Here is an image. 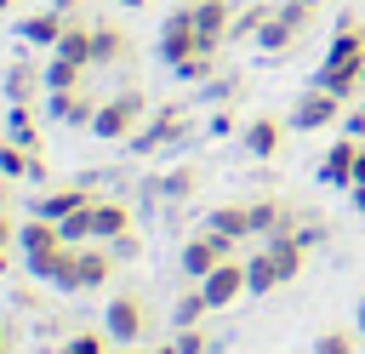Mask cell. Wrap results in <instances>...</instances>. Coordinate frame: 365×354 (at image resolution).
<instances>
[{
	"label": "cell",
	"instance_id": "19",
	"mask_svg": "<svg viewBox=\"0 0 365 354\" xmlns=\"http://www.w3.org/2000/svg\"><path fill=\"white\" fill-rule=\"evenodd\" d=\"M51 291H86V280H80V246H63L51 263H46V274H40Z\"/></svg>",
	"mask_w": 365,
	"mask_h": 354
},
{
	"label": "cell",
	"instance_id": "8",
	"mask_svg": "<svg viewBox=\"0 0 365 354\" xmlns=\"http://www.w3.org/2000/svg\"><path fill=\"white\" fill-rule=\"evenodd\" d=\"M200 291H205V303H211V308H234L240 297H251V291H245V257L217 263V268L200 280Z\"/></svg>",
	"mask_w": 365,
	"mask_h": 354
},
{
	"label": "cell",
	"instance_id": "28",
	"mask_svg": "<svg viewBox=\"0 0 365 354\" xmlns=\"http://www.w3.org/2000/svg\"><path fill=\"white\" fill-rule=\"evenodd\" d=\"M34 160H40L34 148H23V143L0 137V171H6V177H29V171H34Z\"/></svg>",
	"mask_w": 365,
	"mask_h": 354
},
{
	"label": "cell",
	"instance_id": "15",
	"mask_svg": "<svg viewBox=\"0 0 365 354\" xmlns=\"http://www.w3.org/2000/svg\"><path fill=\"white\" fill-rule=\"evenodd\" d=\"M302 240L297 234H285V240H262V257H268V274H274V285H291L297 274H302Z\"/></svg>",
	"mask_w": 365,
	"mask_h": 354
},
{
	"label": "cell",
	"instance_id": "39",
	"mask_svg": "<svg viewBox=\"0 0 365 354\" xmlns=\"http://www.w3.org/2000/svg\"><path fill=\"white\" fill-rule=\"evenodd\" d=\"M297 240H302V246H319V240H325V223H302Z\"/></svg>",
	"mask_w": 365,
	"mask_h": 354
},
{
	"label": "cell",
	"instance_id": "32",
	"mask_svg": "<svg viewBox=\"0 0 365 354\" xmlns=\"http://www.w3.org/2000/svg\"><path fill=\"white\" fill-rule=\"evenodd\" d=\"M57 354H108V331H74Z\"/></svg>",
	"mask_w": 365,
	"mask_h": 354
},
{
	"label": "cell",
	"instance_id": "16",
	"mask_svg": "<svg viewBox=\"0 0 365 354\" xmlns=\"http://www.w3.org/2000/svg\"><path fill=\"white\" fill-rule=\"evenodd\" d=\"M80 206H91V194L80 188V183H63V188H46V194H34V217H46V223H63L68 211H80Z\"/></svg>",
	"mask_w": 365,
	"mask_h": 354
},
{
	"label": "cell",
	"instance_id": "47",
	"mask_svg": "<svg viewBox=\"0 0 365 354\" xmlns=\"http://www.w3.org/2000/svg\"><path fill=\"white\" fill-rule=\"evenodd\" d=\"M6 183H11V177H6V171H0V206H6Z\"/></svg>",
	"mask_w": 365,
	"mask_h": 354
},
{
	"label": "cell",
	"instance_id": "48",
	"mask_svg": "<svg viewBox=\"0 0 365 354\" xmlns=\"http://www.w3.org/2000/svg\"><path fill=\"white\" fill-rule=\"evenodd\" d=\"M0 354H11V337H6V331H0Z\"/></svg>",
	"mask_w": 365,
	"mask_h": 354
},
{
	"label": "cell",
	"instance_id": "22",
	"mask_svg": "<svg viewBox=\"0 0 365 354\" xmlns=\"http://www.w3.org/2000/svg\"><path fill=\"white\" fill-rule=\"evenodd\" d=\"M205 228H217L228 240H245L251 234V206H217V211H205Z\"/></svg>",
	"mask_w": 365,
	"mask_h": 354
},
{
	"label": "cell",
	"instance_id": "42",
	"mask_svg": "<svg viewBox=\"0 0 365 354\" xmlns=\"http://www.w3.org/2000/svg\"><path fill=\"white\" fill-rule=\"evenodd\" d=\"M11 240H17V223H11V217H6V206H0V246H11Z\"/></svg>",
	"mask_w": 365,
	"mask_h": 354
},
{
	"label": "cell",
	"instance_id": "2",
	"mask_svg": "<svg viewBox=\"0 0 365 354\" xmlns=\"http://www.w3.org/2000/svg\"><path fill=\"white\" fill-rule=\"evenodd\" d=\"M143 114H148V97H143V91H114V97L97 103V114H91V137H103V143H125V137L143 126Z\"/></svg>",
	"mask_w": 365,
	"mask_h": 354
},
{
	"label": "cell",
	"instance_id": "6",
	"mask_svg": "<svg viewBox=\"0 0 365 354\" xmlns=\"http://www.w3.org/2000/svg\"><path fill=\"white\" fill-rule=\"evenodd\" d=\"M194 51H205V40H200V29H194V11H188V6H171V17L160 23V57L177 69V63L194 57Z\"/></svg>",
	"mask_w": 365,
	"mask_h": 354
},
{
	"label": "cell",
	"instance_id": "35",
	"mask_svg": "<svg viewBox=\"0 0 365 354\" xmlns=\"http://www.w3.org/2000/svg\"><path fill=\"white\" fill-rule=\"evenodd\" d=\"M177 354H211V337L200 325H177Z\"/></svg>",
	"mask_w": 365,
	"mask_h": 354
},
{
	"label": "cell",
	"instance_id": "10",
	"mask_svg": "<svg viewBox=\"0 0 365 354\" xmlns=\"http://www.w3.org/2000/svg\"><path fill=\"white\" fill-rule=\"evenodd\" d=\"M177 137H182V108H160V114H154L148 126H137L125 143H131L137 154H160V148L177 143Z\"/></svg>",
	"mask_w": 365,
	"mask_h": 354
},
{
	"label": "cell",
	"instance_id": "30",
	"mask_svg": "<svg viewBox=\"0 0 365 354\" xmlns=\"http://www.w3.org/2000/svg\"><path fill=\"white\" fill-rule=\"evenodd\" d=\"M205 314H211V303H205V291H200V285H194V291H182V297H177V308H171V320H177V325H200Z\"/></svg>",
	"mask_w": 365,
	"mask_h": 354
},
{
	"label": "cell",
	"instance_id": "21",
	"mask_svg": "<svg viewBox=\"0 0 365 354\" xmlns=\"http://www.w3.org/2000/svg\"><path fill=\"white\" fill-rule=\"evenodd\" d=\"M114 251H103V246H80V280H86V291H97V285H108V274H114Z\"/></svg>",
	"mask_w": 365,
	"mask_h": 354
},
{
	"label": "cell",
	"instance_id": "3",
	"mask_svg": "<svg viewBox=\"0 0 365 354\" xmlns=\"http://www.w3.org/2000/svg\"><path fill=\"white\" fill-rule=\"evenodd\" d=\"M228 257H240V240H228V234H217V228H205V234H194V240H182V251H177V263H182V274L200 285L217 263H228Z\"/></svg>",
	"mask_w": 365,
	"mask_h": 354
},
{
	"label": "cell",
	"instance_id": "25",
	"mask_svg": "<svg viewBox=\"0 0 365 354\" xmlns=\"http://www.w3.org/2000/svg\"><path fill=\"white\" fill-rule=\"evenodd\" d=\"M34 91H46V74H40L34 63H17V69L6 74V97H11V103H29Z\"/></svg>",
	"mask_w": 365,
	"mask_h": 354
},
{
	"label": "cell",
	"instance_id": "29",
	"mask_svg": "<svg viewBox=\"0 0 365 354\" xmlns=\"http://www.w3.org/2000/svg\"><path fill=\"white\" fill-rule=\"evenodd\" d=\"M274 17V6H245V11H234V23H228V40H257V29Z\"/></svg>",
	"mask_w": 365,
	"mask_h": 354
},
{
	"label": "cell",
	"instance_id": "49",
	"mask_svg": "<svg viewBox=\"0 0 365 354\" xmlns=\"http://www.w3.org/2000/svg\"><path fill=\"white\" fill-rule=\"evenodd\" d=\"M154 354H177V343H171V348H154Z\"/></svg>",
	"mask_w": 365,
	"mask_h": 354
},
{
	"label": "cell",
	"instance_id": "24",
	"mask_svg": "<svg viewBox=\"0 0 365 354\" xmlns=\"http://www.w3.org/2000/svg\"><path fill=\"white\" fill-rule=\"evenodd\" d=\"M51 51H57V57H68V63H80V69H91V29L68 23V29H63V40H57Z\"/></svg>",
	"mask_w": 365,
	"mask_h": 354
},
{
	"label": "cell",
	"instance_id": "27",
	"mask_svg": "<svg viewBox=\"0 0 365 354\" xmlns=\"http://www.w3.org/2000/svg\"><path fill=\"white\" fill-rule=\"evenodd\" d=\"M6 137L23 143V148H40V131H34V108H29V103H11V114H6Z\"/></svg>",
	"mask_w": 365,
	"mask_h": 354
},
{
	"label": "cell",
	"instance_id": "20",
	"mask_svg": "<svg viewBox=\"0 0 365 354\" xmlns=\"http://www.w3.org/2000/svg\"><path fill=\"white\" fill-rule=\"evenodd\" d=\"M120 57H125V29L97 23V29H91V69H108V63H120Z\"/></svg>",
	"mask_w": 365,
	"mask_h": 354
},
{
	"label": "cell",
	"instance_id": "53",
	"mask_svg": "<svg viewBox=\"0 0 365 354\" xmlns=\"http://www.w3.org/2000/svg\"><path fill=\"white\" fill-rule=\"evenodd\" d=\"M308 6H319V0H308Z\"/></svg>",
	"mask_w": 365,
	"mask_h": 354
},
{
	"label": "cell",
	"instance_id": "33",
	"mask_svg": "<svg viewBox=\"0 0 365 354\" xmlns=\"http://www.w3.org/2000/svg\"><path fill=\"white\" fill-rule=\"evenodd\" d=\"M274 11H279V17H285L297 34H308V29H314V6H308V0H279Z\"/></svg>",
	"mask_w": 365,
	"mask_h": 354
},
{
	"label": "cell",
	"instance_id": "4",
	"mask_svg": "<svg viewBox=\"0 0 365 354\" xmlns=\"http://www.w3.org/2000/svg\"><path fill=\"white\" fill-rule=\"evenodd\" d=\"M17 251H23L29 274L40 280V274H46V263L63 251V228H57V223H46V217H29V223H17Z\"/></svg>",
	"mask_w": 365,
	"mask_h": 354
},
{
	"label": "cell",
	"instance_id": "7",
	"mask_svg": "<svg viewBox=\"0 0 365 354\" xmlns=\"http://www.w3.org/2000/svg\"><path fill=\"white\" fill-rule=\"evenodd\" d=\"M103 331H108V343L131 348V343L148 331V308H143V297H137V291H120V297L108 303V314H103Z\"/></svg>",
	"mask_w": 365,
	"mask_h": 354
},
{
	"label": "cell",
	"instance_id": "50",
	"mask_svg": "<svg viewBox=\"0 0 365 354\" xmlns=\"http://www.w3.org/2000/svg\"><path fill=\"white\" fill-rule=\"evenodd\" d=\"M11 6H17V0H0V11H11Z\"/></svg>",
	"mask_w": 365,
	"mask_h": 354
},
{
	"label": "cell",
	"instance_id": "38",
	"mask_svg": "<svg viewBox=\"0 0 365 354\" xmlns=\"http://www.w3.org/2000/svg\"><path fill=\"white\" fill-rule=\"evenodd\" d=\"M194 188V171H177V177H165V194H188Z\"/></svg>",
	"mask_w": 365,
	"mask_h": 354
},
{
	"label": "cell",
	"instance_id": "18",
	"mask_svg": "<svg viewBox=\"0 0 365 354\" xmlns=\"http://www.w3.org/2000/svg\"><path fill=\"white\" fill-rule=\"evenodd\" d=\"M131 228V206L125 200H91V240H114Z\"/></svg>",
	"mask_w": 365,
	"mask_h": 354
},
{
	"label": "cell",
	"instance_id": "34",
	"mask_svg": "<svg viewBox=\"0 0 365 354\" xmlns=\"http://www.w3.org/2000/svg\"><path fill=\"white\" fill-rule=\"evenodd\" d=\"M205 74H211V51H194V57L177 63V80H188V86H200Z\"/></svg>",
	"mask_w": 365,
	"mask_h": 354
},
{
	"label": "cell",
	"instance_id": "36",
	"mask_svg": "<svg viewBox=\"0 0 365 354\" xmlns=\"http://www.w3.org/2000/svg\"><path fill=\"white\" fill-rule=\"evenodd\" d=\"M314 354H354V331H319Z\"/></svg>",
	"mask_w": 365,
	"mask_h": 354
},
{
	"label": "cell",
	"instance_id": "1",
	"mask_svg": "<svg viewBox=\"0 0 365 354\" xmlns=\"http://www.w3.org/2000/svg\"><path fill=\"white\" fill-rule=\"evenodd\" d=\"M314 86L336 91L342 103L365 86V29H359V17H354V11H342V17H336V29H331V46H325V57H319Z\"/></svg>",
	"mask_w": 365,
	"mask_h": 354
},
{
	"label": "cell",
	"instance_id": "17",
	"mask_svg": "<svg viewBox=\"0 0 365 354\" xmlns=\"http://www.w3.org/2000/svg\"><path fill=\"white\" fill-rule=\"evenodd\" d=\"M97 103L74 86V91H46V120H63V126H91Z\"/></svg>",
	"mask_w": 365,
	"mask_h": 354
},
{
	"label": "cell",
	"instance_id": "41",
	"mask_svg": "<svg viewBox=\"0 0 365 354\" xmlns=\"http://www.w3.org/2000/svg\"><path fill=\"white\" fill-rule=\"evenodd\" d=\"M205 91H211V97H234V91H240V80H211Z\"/></svg>",
	"mask_w": 365,
	"mask_h": 354
},
{
	"label": "cell",
	"instance_id": "9",
	"mask_svg": "<svg viewBox=\"0 0 365 354\" xmlns=\"http://www.w3.org/2000/svg\"><path fill=\"white\" fill-rule=\"evenodd\" d=\"M285 131H291V120L257 114V120H245V126H240V143H245V154H251V160H274V154L285 148Z\"/></svg>",
	"mask_w": 365,
	"mask_h": 354
},
{
	"label": "cell",
	"instance_id": "13",
	"mask_svg": "<svg viewBox=\"0 0 365 354\" xmlns=\"http://www.w3.org/2000/svg\"><path fill=\"white\" fill-rule=\"evenodd\" d=\"M63 29H68V17H63L57 6H40V11L17 17V40H29V46H46V51L63 40Z\"/></svg>",
	"mask_w": 365,
	"mask_h": 354
},
{
	"label": "cell",
	"instance_id": "12",
	"mask_svg": "<svg viewBox=\"0 0 365 354\" xmlns=\"http://www.w3.org/2000/svg\"><path fill=\"white\" fill-rule=\"evenodd\" d=\"M188 11H194V29H200L205 51H217V46L228 40V23H234V0H194Z\"/></svg>",
	"mask_w": 365,
	"mask_h": 354
},
{
	"label": "cell",
	"instance_id": "52",
	"mask_svg": "<svg viewBox=\"0 0 365 354\" xmlns=\"http://www.w3.org/2000/svg\"><path fill=\"white\" fill-rule=\"evenodd\" d=\"M171 6H194V0H171Z\"/></svg>",
	"mask_w": 365,
	"mask_h": 354
},
{
	"label": "cell",
	"instance_id": "23",
	"mask_svg": "<svg viewBox=\"0 0 365 354\" xmlns=\"http://www.w3.org/2000/svg\"><path fill=\"white\" fill-rule=\"evenodd\" d=\"M297 40H302V34H297V29H291V23H285V17H279V11H274V17H268V23H262V29H257V46H262V51H268V57H279V51H291V46H297Z\"/></svg>",
	"mask_w": 365,
	"mask_h": 354
},
{
	"label": "cell",
	"instance_id": "11",
	"mask_svg": "<svg viewBox=\"0 0 365 354\" xmlns=\"http://www.w3.org/2000/svg\"><path fill=\"white\" fill-rule=\"evenodd\" d=\"M251 234L257 240H285V234H297V211L285 200H251Z\"/></svg>",
	"mask_w": 365,
	"mask_h": 354
},
{
	"label": "cell",
	"instance_id": "14",
	"mask_svg": "<svg viewBox=\"0 0 365 354\" xmlns=\"http://www.w3.org/2000/svg\"><path fill=\"white\" fill-rule=\"evenodd\" d=\"M354 160H359V137H336L331 148H325V160H319V183H331V188H348L354 183Z\"/></svg>",
	"mask_w": 365,
	"mask_h": 354
},
{
	"label": "cell",
	"instance_id": "44",
	"mask_svg": "<svg viewBox=\"0 0 365 354\" xmlns=\"http://www.w3.org/2000/svg\"><path fill=\"white\" fill-rule=\"evenodd\" d=\"M354 325H359V337H365V297H359V308H354Z\"/></svg>",
	"mask_w": 365,
	"mask_h": 354
},
{
	"label": "cell",
	"instance_id": "51",
	"mask_svg": "<svg viewBox=\"0 0 365 354\" xmlns=\"http://www.w3.org/2000/svg\"><path fill=\"white\" fill-rule=\"evenodd\" d=\"M120 6H148V0H120Z\"/></svg>",
	"mask_w": 365,
	"mask_h": 354
},
{
	"label": "cell",
	"instance_id": "5",
	"mask_svg": "<svg viewBox=\"0 0 365 354\" xmlns=\"http://www.w3.org/2000/svg\"><path fill=\"white\" fill-rule=\"evenodd\" d=\"M291 131H325V126H336L342 120V97L336 91H325V86H308L297 103H291Z\"/></svg>",
	"mask_w": 365,
	"mask_h": 354
},
{
	"label": "cell",
	"instance_id": "31",
	"mask_svg": "<svg viewBox=\"0 0 365 354\" xmlns=\"http://www.w3.org/2000/svg\"><path fill=\"white\" fill-rule=\"evenodd\" d=\"M57 228H63V246H86V240H91V206L68 211V217H63Z\"/></svg>",
	"mask_w": 365,
	"mask_h": 354
},
{
	"label": "cell",
	"instance_id": "40",
	"mask_svg": "<svg viewBox=\"0 0 365 354\" xmlns=\"http://www.w3.org/2000/svg\"><path fill=\"white\" fill-rule=\"evenodd\" d=\"M108 246H114V257H131V251H137V234H131V228H125V234H114V240H108Z\"/></svg>",
	"mask_w": 365,
	"mask_h": 354
},
{
	"label": "cell",
	"instance_id": "46",
	"mask_svg": "<svg viewBox=\"0 0 365 354\" xmlns=\"http://www.w3.org/2000/svg\"><path fill=\"white\" fill-rule=\"evenodd\" d=\"M6 268H11V257H6V246H0V274H6Z\"/></svg>",
	"mask_w": 365,
	"mask_h": 354
},
{
	"label": "cell",
	"instance_id": "37",
	"mask_svg": "<svg viewBox=\"0 0 365 354\" xmlns=\"http://www.w3.org/2000/svg\"><path fill=\"white\" fill-rule=\"evenodd\" d=\"M342 126H348V137H359V143H365V103H354V108L342 114Z\"/></svg>",
	"mask_w": 365,
	"mask_h": 354
},
{
	"label": "cell",
	"instance_id": "43",
	"mask_svg": "<svg viewBox=\"0 0 365 354\" xmlns=\"http://www.w3.org/2000/svg\"><path fill=\"white\" fill-rule=\"evenodd\" d=\"M348 188H365V143H359V160H354V183Z\"/></svg>",
	"mask_w": 365,
	"mask_h": 354
},
{
	"label": "cell",
	"instance_id": "26",
	"mask_svg": "<svg viewBox=\"0 0 365 354\" xmlns=\"http://www.w3.org/2000/svg\"><path fill=\"white\" fill-rule=\"evenodd\" d=\"M40 74H46V91H74V86H80V74H86V69H80V63H68V57H57V51H51V57H46V69H40Z\"/></svg>",
	"mask_w": 365,
	"mask_h": 354
},
{
	"label": "cell",
	"instance_id": "45",
	"mask_svg": "<svg viewBox=\"0 0 365 354\" xmlns=\"http://www.w3.org/2000/svg\"><path fill=\"white\" fill-rule=\"evenodd\" d=\"M46 6H57V11H68V6H80V0H46Z\"/></svg>",
	"mask_w": 365,
	"mask_h": 354
}]
</instances>
